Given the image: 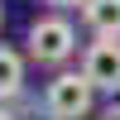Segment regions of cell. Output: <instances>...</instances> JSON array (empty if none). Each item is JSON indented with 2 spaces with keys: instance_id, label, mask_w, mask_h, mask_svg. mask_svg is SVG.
<instances>
[{
  "instance_id": "obj_1",
  "label": "cell",
  "mask_w": 120,
  "mask_h": 120,
  "mask_svg": "<svg viewBox=\"0 0 120 120\" xmlns=\"http://www.w3.org/2000/svg\"><path fill=\"white\" fill-rule=\"evenodd\" d=\"M24 48H29V58H34L38 67H63L67 58L77 53V29L67 24L63 15H43V19L29 24Z\"/></svg>"
},
{
  "instance_id": "obj_2",
  "label": "cell",
  "mask_w": 120,
  "mask_h": 120,
  "mask_svg": "<svg viewBox=\"0 0 120 120\" xmlns=\"http://www.w3.org/2000/svg\"><path fill=\"white\" fill-rule=\"evenodd\" d=\"M96 106V86L86 82V72H58L43 86V115L48 120H86Z\"/></svg>"
},
{
  "instance_id": "obj_3",
  "label": "cell",
  "mask_w": 120,
  "mask_h": 120,
  "mask_svg": "<svg viewBox=\"0 0 120 120\" xmlns=\"http://www.w3.org/2000/svg\"><path fill=\"white\" fill-rule=\"evenodd\" d=\"M82 72L96 91H120V38H96L82 53Z\"/></svg>"
},
{
  "instance_id": "obj_4",
  "label": "cell",
  "mask_w": 120,
  "mask_h": 120,
  "mask_svg": "<svg viewBox=\"0 0 120 120\" xmlns=\"http://www.w3.org/2000/svg\"><path fill=\"white\" fill-rule=\"evenodd\" d=\"M82 19L96 38H120V0H82Z\"/></svg>"
},
{
  "instance_id": "obj_5",
  "label": "cell",
  "mask_w": 120,
  "mask_h": 120,
  "mask_svg": "<svg viewBox=\"0 0 120 120\" xmlns=\"http://www.w3.org/2000/svg\"><path fill=\"white\" fill-rule=\"evenodd\" d=\"M24 96V53H15L10 43H0V106Z\"/></svg>"
},
{
  "instance_id": "obj_6",
  "label": "cell",
  "mask_w": 120,
  "mask_h": 120,
  "mask_svg": "<svg viewBox=\"0 0 120 120\" xmlns=\"http://www.w3.org/2000/svg\"><path fill=\"white\" fill-rule=\"evenodd\" d=\"M43 5H53V10H72V5H82V0H43Z\"/></svg>"
},
{
  "instance_id": "obj_7",
  "label": "cell",
  "mask_w": 120,
  "mask_h": 120,
  "mask_svg": "<svg viewBox=\"0 0 120 120\" xmlns=\"http://www.w3.org/2000/svg\"><path fill=\"white\" fill-rule=\"evenodd\" d=\"M101 120H120V101H115V106H106V111H101Z\"/></svg>"
},
{
  "instance_id": "obj_8",
  "label": "cell",
  "mask_w": 120,
  "mask_h": 120,
  "mask_svg": "<svg viewBox=\"0 0 120 120\" xmlns=\"http://www.w3.org/2000/svg\"><path fill=\"white\" fill-rule=\"evenodd\" d=\"M0 120H10V106H0Z\"/></svg>"
},
{
  "instance_id": "obj_9",
  "label": "cell",
  "mask_w": 120,
  "mask_h": 120,
  "mask_svg": "<svg viewBox=\"0 0 120 120\" xmlns=\"http://www.w3.org/2000/svg\"><path fill=\"white\" fill-rule=\"evenodd\" d=\"M0 24H5V10H0Z\"/></svg>"
}]
</instances>
